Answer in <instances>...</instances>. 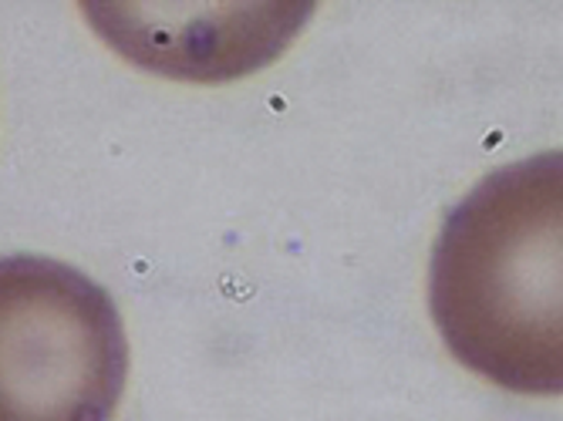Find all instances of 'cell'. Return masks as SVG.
Wrapping results in <instances>:
<instances>
[{"label":"cell","instance_id":"obj_1","mask_svg":"<svg viewBox=\"0 0 563 421\" xmlns=\"http://www.w3.org/2000/svg\"><path fill=\"white\" fill-rule=\"evenodd\" d=\"M563 155L493 169L449 209L429 310L449 354L496 388L563 391Z\"/></svg>","mask_w":563,"mask_h":421},{"label":"cell","instance_id":"obj_2","mask_svg":"<svg viewBox=\"0 0 563 421\" xmlns=\"http://www.w3.org/2000/svg\"><path fill=\"white\" fill-rule=\"evenodd\" d=\"M125 378L106 287L51 256H0V421H112Z\"/></svg>","mask_w":563,"mask_h":421}]
</instances>
